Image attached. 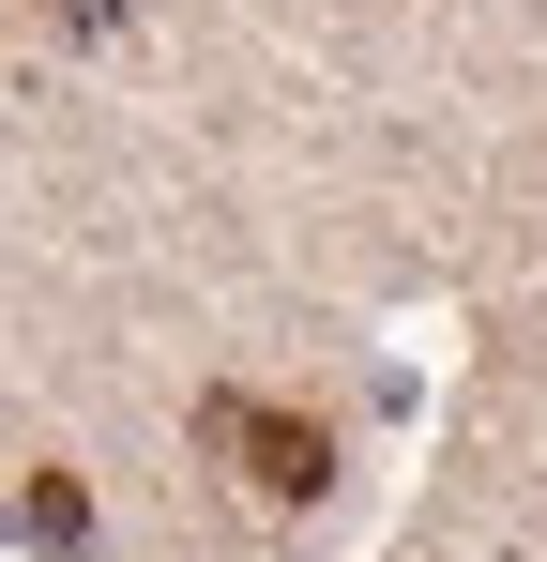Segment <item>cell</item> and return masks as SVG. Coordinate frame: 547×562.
I'll return each instance as SVG.
<instances>
[{"mask_svg": "<svg viewBox=\"0 0 547 562\" xmlns=\"http://www.w3.org/2000/svg\"><path fill=\"white\" fill-rule=\"evenodd\" d=\"M46 15H62V31H122V0H46Z\"/></svg>", "mask_w": 547, "mask_h": 562, "instance_id": "3", "label": "cell"}, {"mask_svg": "<svg viewBox=\"0 0 547 562\" xmlns=\"http://www.w3.org/2000/svg\"><path fill=\"white\" fill-rule=\"evenodd\" d=\"M198 426H213V441H244V471H259L274 502H320V426H304V411H259V395H198Z\"/></svg>", "mask_w": 547, "mask_h": 562, "instance_id": "1", "label": "cell"}, {"mask_svg": "<svg viewBox=\"0 0 547 562\" xmlns=\"http://www.w3.org/2000/svg\"><path fill=\"white\" fill-rule=\"evenodd\" d=\"M15 517H31V548H62V562H91V502H77V471H46V486H31Z\"/></svg>", "mask_w": 547, "mask_h": 562, "instance_id": "2", "label": "cell"}]
</instances>
